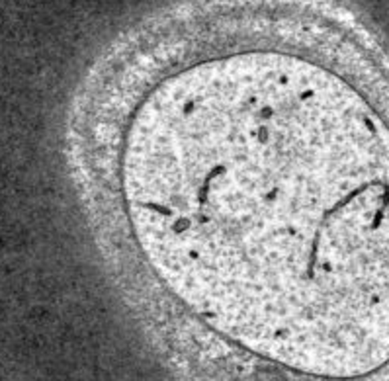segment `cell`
<instances>
[{
	"instance_id": "1",
	"label": "cell",
	"mask_w": 389,
	"mask_h": 381,
	"mask_svg": "<svg viewBox=\"0 0 389 381\" xmlns=\"http://www.w3.org/2000/svg\"><path fill=\"white\" fill-rule=\"evenodd\" d=\"M281 51L203 61L137 123L127 195L170 286L240 348L356 379L389 362V135Z\"/></svg>"
}]
</instances>
